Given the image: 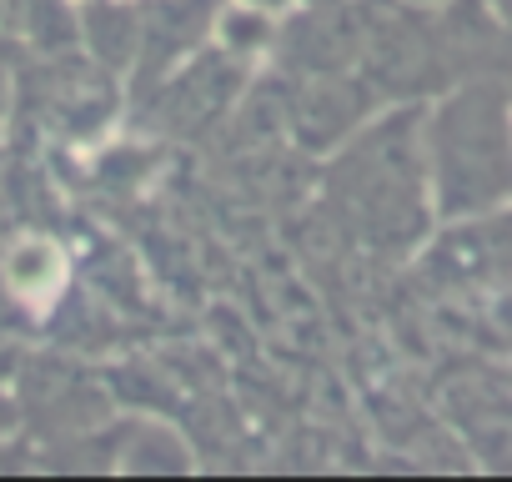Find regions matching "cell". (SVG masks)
<instances>
[{"label": "cell", "instance_id": "1", "mask_svg": "<svg viewBox=\"0 0 512 482\" xmlns=\"http://www.w3.org/2000/svg\"><path fill=\"white\" fill-rule=\"evenodd\" d=\"M66 282V252L56 247V241H16L11 257H6V287L26 302V307H51L56 292Z\"/></svg>", "mask_w": 512, "mask_h": 482}]
</instances>
